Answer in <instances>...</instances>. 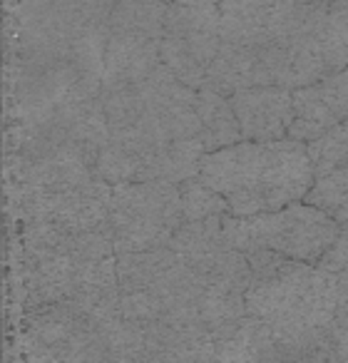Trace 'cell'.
<instances>
[{
  "instance_id": "obj_5",
  "label": "cell",
  "mask_w": 348,
  "mask_h": 363,
  "mask_svg": "<svg viewBox=\"0 0 348 363\" xmlns=\"http://www.w3.org/2000/svg\"><path fill=\"white\" fill-rule=\"evenodd\" d=\"M184 222L179 184L135 182L112 187L110 234L115 254L167 249Z\"/></svg>"
},
{
  "instance_id": "obj_13",
  "label": "cell",
  "mask_w": 348,
  "mask_h": 363,
  "mask_svg": "<svg viewBox=\"0 0 348 363\" xmlns=\"http://www.w3.org/2000/svg\"><path fill=\"white\" fill-rule=\"evenodd\" d=\"M306 150L313 167V179L328 174V172L348 169V120L328 130L316 142L306 145Z\"/></svg>"
},
{
  "instance_id": "obj_6",
  "label": "cell",
  "mask_w": 348,
  "mask_h": 363,
  "mask_svg": "<svg viewBox=\"0 0 348 363\" xmlns=\"http://www.w3.org/2000/svg\"><path fill=\"white\" fill-rule=\"evenodd\" d=\"M169 3L117 0L107 26L102 92L142 82L162 67V33Z\"/></svg>"
},
{
  "instance_id": "obj_3",
  "label": "cell",
  "mask_w": 348,
  "mask_h": 363,
  "mask_svg": "<svg viewBox=\"0 0 348 363\" xmlns=\"http://www.w3.org/2000/svg\"><path fill=\"white\" fill-rule=\"evenodd\" d=\"M247 259L252 267L249 316L279 333L331 326L336 318V274L264 249L249 252Z\"/></svg>"
},
{
  "instance_id": "obj_11",
  "label": "cell",
  "mask_w": 348,
  "mask_h": 363,
  "mask_svg": "<svg viewBox=\"0 0 348 363\" xmlns=\"http://www.w3.org/2000/svg\"><path fill=\"white\" fill-rule=\"evenodd\" d=\"M172 252H177L192 269H199L219 252L229 249L224 234V217L202 219V222H184L169 242Z\"/></svg>"
},
{
  "instance_id": "obj_1",
  "label": "cell",
  "mask_w": 348,
  "mask_h": 363,
  "mask_svg": "<svg viewBox=\"0 0 348 363\" xmlns=\"http://www.w3.org/2000/svg\"><path fill=\"white\" fill-rule=\"evenodd\" d=\"M199 179L224 197L232 217L247 219L303 202L313 187V167L301 142L244 140L209 152Z\"/></svg>"
},
{
  "instance_id": "obj_4",
  "label": "cell",
  "mask_w": 348,
  "mask_h": 363,
  "mask_svg": "<svg viewBox=\"0 0 348 363\" xmlns=\"http://www.w3.org/2000/svg\"><path fill=\"white\" fill-rule=\"evenodd\" d=\"M341 232L343 227L336 219L306 202H296L286 209L259 217H224L227 242L237 252L249 254L264 249L313 267L321 262Z\"/></svg>"
},
{
  "instance_id": "obj_17",
  "label": "cell",
  "mask_w": 348,
  "mask_h": 363,
  "mask_svg": "<svg viewBox=\"0 0 348 363\" xmlns=\"http://www.w3.org/2000/svg\"><path fill=\"white\" fill-rule=\"evenodd\" d=\"M333 323L348 326V272L336 274V318Z\"/></svg>"
},
{
  "instance_id": "obj_14",
  "label": "cell",
  "mask_w": 348,
  "mask_h": 363,
  "mask_svg": "<svg viewBox=\"0 0 348 363\" xmlns=\"http://www.w3.org/2000/svg\"><path fill=\"white\" fill-rule=\"evenodd\" d=\"M179 194H182V207H184V219L187 222H202V219L212 217H227L229 207L224 202V197H219L212 187H207L199 177L182 182L179 184Z\"/></svg>"
},
{
  "instance_id": "obj_16",
  "label": "cell",
  "mask_w": 348,
  "mask_h": 363,
  "mask_svg": "<svg viewBox=\"0 0 348 363\" xmlns=\"http://www.w3.org/2000/svg\"><path fill=\"white\" fill-rule=\"evenodd\" d=\"M316 267L328 274L348 272V227L338 234V239L328 247V252L323 254L321 262H318Z\"/></svg>"
},
{
  "instance_id": "obj_12",
  "label": "cell",
  "mask_w": 348,
  "mask_h": 363,
  "mask_svg": "<svg viewBox=\"0 0 348 363\" xmlns=\"http://www.w3.org/2000/svg\"><path fill=\"white\" fill-rule=\"evenodd\" d=\"M306 204L326 212L333 217L343 229L348 227V169L328 172L313 179V187L308 189Z\"/></svg>"
},
{
  "instance_id": "obj_7",
  "label": "cell",
  "mask_w": 348,
  "mask_h": 363,
  "mask_svg": "<svg viewBox=\"0 0 348 363\" xmlns=\"http://www.w3.org/2000/svg\"><path fill=\"white\" fill-rule=\"evenodd\" d=\"M222 48L219 0H172L162 33V65L192 90H202Z\"/></svg>"
},
{
  "instance_id": "obj_18",
  "label": "cell",
  "mask_w": 348,
  "mask_h": 363,
  "mask_svg": "<svg viewBox=\"0 0 348 363\" xmlns=\"http://www.w3.org/2000/svg\"><path fill=\"white\" fill-rule=\"evenodd\" d=\"M157 3H172V0H157Z\"/></svg>"
},
{
  "instance_id": "obj_2",
  "label": "cell",
  "mask_w": 348,
  "mask_h": 363,
  "mask_svg": "<svg viewBox=\"0 0 348 363\" xmlns=\"http://www.w3.org/2000/svg\"><path fill=\"white\" fill-rule=\"evenodd\" d=\"M117 0H16L23 62H62L102 80L107 26Z\"/></svg>"
},
{
  "instance_id": "obj_10",
  "label": "cell",
  "mask_w": 348,
  "mask_h": 363,
  "mask_svg": "<svg viewBox=\"0 0 348 363\" xmlns=\"http://www.w3.org/2000/svg\"><path fill=\"white\" fill-rule=\"evenodd\" d=\"M197 115H199V140L204 152H219L224 147H232L244 142L242 127L232 110L229 97L219 95L214 90H197Z\"/></svg>"
},
{
  "instance_id": "obj_15",
  "label": "cell",
  "mask_w": 348,
  "mask_h": 363,
  "mask_svg": "<svg viewBox=\"0 0 348 363\" xmlns=\"http://www.w3.org/2000/svg\"><path fill=\"white\" fill-rule=\"evenodd\" d=\"M313 87H316V95L321 97L326 110L336 120V125L348 120V65L333 77H328V80L316 82Z\"/></svg>"
},
{
  "instance_id": "obj_9",
  "label": "cell",
  "mask_w": 348,
  "mask_h": 363,
  "mask_svg": "<svg viewBox=\"0 0 348 363\" xmlns=\"http://www.w3.org/2000/svg\"><path fill=\"white\" fill-rule=\"evenodd\" d=\"M276 333L269 323L247 316L229 336L214 341L209 363H269Z\"/></svg>"
},
{
  "instance_id": "obj_8",
  "label": "cell",
  "mask_w": 348,
  "mask_h": 363,
  "mask_svg": "<svg viewBox=\"0 0 348 363\" xmlns=\"http://www.w3.org/2000/svg\"><path fill=\"white\" fill-rule=\"evenodd\" d=\"M232 110L247 142L288 140L293 120V90L286 87H252L229 97Z\"/></svg>"
}]
</instances>
